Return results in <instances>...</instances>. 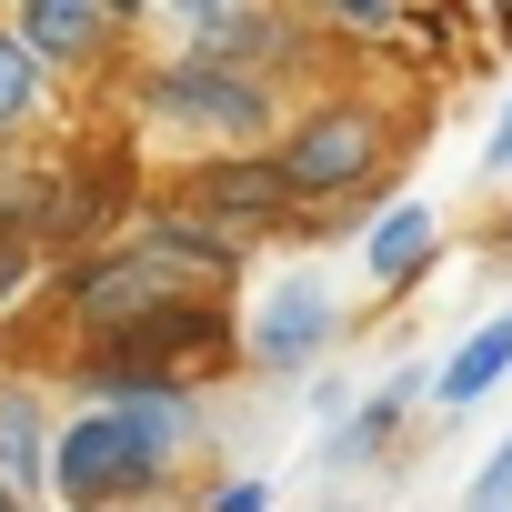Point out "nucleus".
Wrapping results in <instances>:
<instances>
[{
    "label": "nucleus",
    "mask_w": 512,
    "mask_h": 512,
    "mask_svg": "<svg viewBox=\"0 0 512 512\" xmlns=\"http://www.w3.org/2000/svg\"><path fill=\"white\" fill-rule=\"evenodd\" d=\"M191 452V402L161 392H111L101 412H81L61 442H51V492L61 502H141L161 492V472Z\"/></svg>",
    "instance_id": "1"
},
{
    "label": "nucleus",
    "mask_w": 512,
    "mask_h": 512,
    "mask_svg": "<svg viewBox=\"0 0 512 512\" xmlns=\"http://www.w3.org/2000/svg\"><path fill=\"white\" fill-rule=\"evenodd\" d=\"M201 362H221V312L191 302V292H171V302H151L141 322L101 332V362H81V372H91L101 392H161L171 372H201Z\"/></svg>",
    "instance_id": "2"
},
{
    "label": "nucleus",
    "mask_w": 512,
    "mask_h": 512,
    "mask_svg": "<svg viewBox=\"0 0 512 512\" xmlns=\"http://www.w3.org/2000/svg\"><path fill=\"white\" fill-rule=\"evenodd\" d=\"M151 111L161 121H191V131H221V141H251L272 121V91H262V71H231V61H171L161 81H151Z\"/></svg>",
    "instance_id": "3"
},
{
    "label": "nucleus",
    "mask_w": 512,
    "mask_h": 512,
    "mask_svg": "<svg viewBox=\"0 0 512 512\" xmlns=\"http://www.w3.org/2000/svg\"><path fill=\"white\" fill-rule=\"evenodd\" d=\"M282 201H292V171H282V161H211V171L181 181L171 211L201 221V231H221V241H241V231H272Z\"/></svg>",
    "instance_id": "4"
},
{
    "label": "nucleus",
    "mask_w": 512,
    "mask_h": 512,
    "mask_svg": "<svg viewBox=\"0 0 512 512\" xmlns=\"http://www.w3.org/2000/svg\"><path fill=\"white\" fill-rule=\"evenodd\" d=\"M181 272H191L181 251L141 241V251H121V262H91V272L71 282V312H81L91 332H121V322H141L151 302H171V292H201V282H181Z\"/></svg>",
    "instance_id": "5"
},
{
    "label": "nucleus",
    "mask_w": 512,
    "mask_h": 512,
    "mask_svg": "<svg viewBox=\"0 0 512 512\" xmlns=\"http://www.w3.org/2000/svg\"><path fill=\"white\" fill-rule=\"evenodd\" d=\"M332 282H312V272H282L262 302H251V362L262 372H302L322 342H332Z\"/></svg>",
    "instance_id": "6"
},
{
    "label": "nucleus",
    "mask_w": 512,
    "mask_h": 512,
    "mask_svg": "<svg viewBox=\"0 0 512 512\" xmlns=\"http://www.w3.org/2000/svg\"><path fill=\"white\" fill-rule=\"evenodd\" d=\"M382 161V121L372 111H312L302 131H292V151H282V171H292V191H352L362 171Z\"/></svg>",
    "instance_id": "7"
},
{
    "label": "nucleus",
    "mask_w": 512,
    "mask_h": 512,
    "mask_svg": "<svg viewBox=\"0 0 512 512\" xmlns=\"http://www.w3.org/2000/svg\"><path fill=\"white\" fill-rule=\"evenodd\" d=\"M201 41H191V61H231V71H272L282 51H292V31L272 21V11H241V0H231V11H211V21H191Z\"/></svg>",
    "instance_id": "8"
},
{
    "label": "nucleus",
    "mask_w": 512,
    "mask_h": 512,
    "mask_svg": "<svg viewBox=\"0 0 512 512\" xmlns=\"http://www.w3.org/2000/svg\"><path fill=\"white\" fill-rule=\"evenodd\" d=\"M502 372H512V312H502V322H482V332L442 362V382H432V392H442V402H472V392H492Z\"/></svg>",
    "instance_id": "9"
},
{
    "label": "nucleus",
    "mask_w": 512,
    "mask_h": 512,
    "mask_svg": "<svg viewBox=\"0 0 512 512\" xmlns=\"http://www.w3.org/2000/svg\"><path fill=\"white\" fill-rule=\"evenodd\" d=\"M111 0H21V31L41 41V61H81Z\"/></svg>",
    "instance_id": "10"
},
{
    "label": "nucleus",
    "mask_w": 512,
    "mask_h": 512,
    "mask_svg": "<svg viewBox=\"0 0 512 512\" xmlns=\"http://www.w3.org/2000/svg\"><path fill=\"white\" fill-rule=\"evenodd\" d=\"M422 251H432V211H422V201H392V211L372 221V282H412Z\"/></svg>",
    "instance_id": "11"
},
{
    "label": "nucleus",
    "mask_w": 512,
    "mask_h": 512,
    "mask_svg": "<svg viewBox=\"0 0 512 512\" xmlns=\"http://www.w3.org/2000/svg\"><path fill=\"white\" fill-rule=\"evenodd\" d=\"M41 402L31 392H0V472H11V492H41L51 472H41Z\"/></svg>",
    "instance_id": "12"
},
{
    "label": "nucleus",
    "mask_w": 512,
    "mask_h": 512,
    "mask_svg": "<svg viewBox=\"0 0 512 512\" xmlns=\"http://www.w3.org/2000/svg\"><path fill=\"white\" fill-rule=\"evenodd\" d=\"M31 111H41V41H31V31H21V41L0 31V131L31 121Z\"/></svg>",
    "instance_id": "13"
},
{
    "label": "nucleus",
    "mask_w": 512,
    "mask_h": 512,
    "mask_svg": "<svg viewBox=\"0 0 512 512\" xmlns=\"http://www.w3.org/2000/svg\"><path fill=\"white\" fill-rule=\"evenodd\" d=\"M472 502H512V442H502V452L472 472Z\"/></svg>",
    "instance_id": "14"
},
{
    "label": "nucleus",
    "mask_w": 512,
    "mask_h": 512,
    "mask_svg": "<svg viewBox=\"0 0 512 512\" xmlns=\"http://www.w3.org/2000/svg\"><path fill=\"white\" fill-rule=\"evenodd\" d=\"M21 272H31V251H21V241H0V302L21 292Z\"/></svg>",
    "instance_id": "15"
},
{
    "label": "nucleus",
    "mask_w": 512,
    "mask_h": 512,
    "mask_svg": "<svg viewBox=\"0 0 512 512\" xmlns=\"http://www.w3.org/2000/svg\"><path fill=\"white\" fill-rule=\"evenodd\" d=\"M492 171H512V101H502V121H492V151H482Z\"/></svg>",
    "instance_id": "16"
},
{
    "label": "nucleus",
    "mask_w": 512,
    "mask_h": 512,
    "mask_svg": "<svg viewBox=\"0 0 512 512\" xmlns=\"http://www.w3.org/2000/svg\"><path fill=\"white\" fill-rule=\"evenodd\" d=\"M322 11H342V21H382L392 0H322Z\"/></svg>",
    "instance_id": "17"
},
{
    "label": "nucleus",
    "mask_w": 512,
    "mask_h": 512,
    "mask_svg": "<svg viewBox=\"0 0 512 512\" xmlns=\"http://www.w3.org/2000/svg\"><path fill=\"white\" fill-rule=\"evenodd\" d=\"M171 21H211V11H231V0H161Z\"/></svg>",
    "instance_id": "18"
},
{
    "label": "nucleus",
    "mask_w": 512,
    "mask_h": 512,
    "mask_svg": "<svg viewBox=\"0 0 512 512\" xmlns=\"http://www.w3.org/2000/svg\"><path fill=\"white\" fill-rule=\"evenodd\" d=\"M0 502H21V492H11V472H0Z\"/></svg>",
    "instance_id": "19"
},
{
    "label": "nucleus",
    "mask_w": 512,
    "mask_h": 512,
    "mask_svg": "<svg viewBox=\"0 0 512 512\" xmlns=\"http://www.w3.org/2000/svg\"><path fill=\"white\" fill-rule=\"evenodd\" d=\"M0 231H11V201H0Z\"/></svg>",
    "instance_id": "20"
}]
</instances>
